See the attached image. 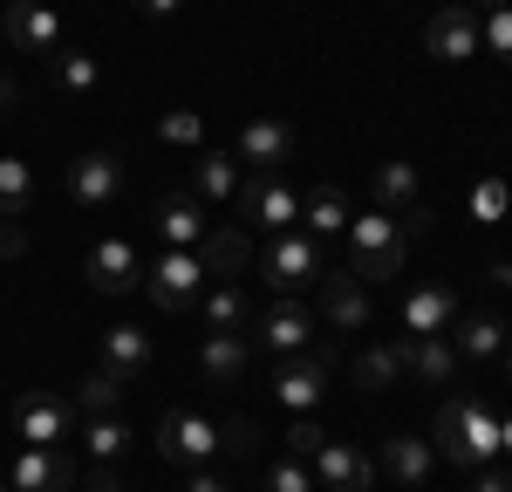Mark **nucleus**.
<instances>
[{"label": "nucleus", "mask_w": 512, "mask_h": 492, "mask_svg": "<svg viewBox=\"0 0 512 492\" xmlns=\"http://www.w3.org/2000/svg\"><path fill=\"white\" fill-rule=\"evenodd\" d=\"M89 492H123L117 465H89Z\"/></svg>", "instance_id": "obj_45"}, {"label": "nucleus", "mask_w": 512, "mask_h": 492, "mask_svg": "<svg viewBox=\"0 0 512 492\" xmlns=\"http://www.w3.org/2000/svg\"><path fill=\"white\" fill-rule=\"evenodd\" d=\"M376 472H383V479H396V486H424V479L437 472V451L424 445V438H383Z\"/></svg>", "instance_id": "obj_20"}, {"label": "nucleus", "mask_w": 512, "mask_h": 492, "mask_svg": "<svg viewBox=\"0 0 512 492\" xmlns=\"http://www.w3.org/2000/svg\"><path fill=\"white\" fill-rule=\"evenodd\" d=\"M185 492H233V486H226V479H219V472H205V465H198L192 479H185Z\"/></svg>", "instance_id": "obj_46"}, {"label": "nucleus", "mask_w": 512, "mask_h": 492, "mask_svg": "<svg viewBox=\"0 0 512 492\" xmlns=\"http://www.w3.org/2000/svg\"><path fill=\"white\" fill-rule=\"evenodd\" d=\"M82 451H89V465H117L123 451H130V424H123L117 410L82 417Z\"/></svg>", "instance_id": "obj_27"}, {"label": "nucleus", "mask_w": 512, "mask_h": 492, "mask_svg": "<svg viewBox=\"0 0 512 492\" xmlns=\"http://www.w3.org/2000/svg\"><path fill=\"white\" fill-rule=\"evenodd\" d=\"M506 205H512V185H506V178L472 185V219H506Z\"/></svg>", "instance_id": "obj_36"}, {"label": "nucleus", "mask_w": 512, "mask_h": 492, "mask_svg": "<svg viewBox=\"0 0 512 492\" xmlns=\"http://www.w3.org/2000/svg\"><path fill=\"white\" fill-rule=\"evenodd\" d=\"M396 226H403V240H431V233H437V212L417 199L410 212H403V219H396Z\"/></svg>", "instance_id": "obj_40"}, {"label": "nucleus", "mask_w": 512, "mask_h": 492, "mask_svg": "<svg viewBox=\"0 0 512 492\" xmlns=\"http://www.w3.org/2000/svg\"><path fill=\"white\" fill-rule=\"evenodd\" d=\"M267 492H315V472H308V465H301V458L287 451L274 472H267Z\"/></svg>", "instance_id": "obj_37"}, {"label": "nucleus", "mask_w": 512, "mask_h": 492, "mask_svg": "<svg viewBox=\"0 0 512 492\" xmlns=\"http://www.w3.org/2000/svg\"><path fill=\"white\" fill-rule=\"evenodd\" d=\"M76 404H82V417H103V410H123V376L117 369H96L89 383L76 390Z\"/></svg>", "instance_id": "obj_34"}, {"label": "nucleus", "mask_w": 512, "mask_h": 492, "mask_svg": "<svg viewBox=\"0 0 512 492\" xmlns=\"http://www.w3.org/2000/svg\"><path fill=\"white\" fill-rule=\"evenodd\" d=\"M0 41L21 48V55H55L62 48V21L48 0H7L0 7Z\"/></svg>", "instance_id": "obj_9"}, {"label": "nucleus", "mask_w": 512, "mask_h": 492, "mask_svg": "<svg viewBox=\"0 0 512 492\" xmlns=\"http://www.w3.org/2000/svg\"><path fill=\"white\" fill-rule=\"evenodd\" d=\"M260 260V281L274 287V301H301L308 287L321 281V246H315V233H274V246L267 253H253Z\"/></svg>", "instance_id": "obj_3"}, {"label": "nucleus", "mask_w": 512, "mask_h": 492, "mask_svg": "<svg viewBox=\"0 0 512 492\" xmlns=\"http://www.w3.org/2000/svg\"><path fill=\"white\" fill-rule=\"evenodd\" d=\"M431 451L444 465H458V472H478V465L499 458V417L478 404V397H451V404L437 410V445Z\"/></svg>", "instance_id": "obj_1"}, {"label": "nucleus", "mask_w": 512, "mask_h": 492, "mask_svg": "<svg viewBox=\"0 0 512 492\" xmlns=\"http://www.w3.org/2000/svg\"><path fill=\"white\" fill-rule=\"evenodd\" d=\"M349 274L355 281H396L403 274V226H396V212H355L349 219Z\"/></svg>", "instance_id": "obj_2"}, {"label": "nucleus", "mask_w": 512, "mask_h": 492, "mask_svg": "<svg viewBox=\"0 0 512 492\" xmlns=\"http://www.w3.org/2000/svg\"><path fill=\"white\" fill-rule=\"evenodd\" d=\"M130 7H137V14H144V21H171V14H178V7H185V0H130Z\"/></svg>", "instance_id": "obj_44"}, {"label": "nucleus", "mask_w": 512, "mask_h": 492, "mask_svg": "<svg viewBox=\"0 0 512 492\" xmlns=\"http://www.w3.org/2000/svg\"><path fill=\"white\" fill-rule=\"evenodd\" d=\"M82 410L69 397H55V390H28L21 404H14V431L28 438V445H62L69 431H76Z\"/></svg>", "instance_id": "obj_11"}, {"label": "nucleus", "mask_w": 512, "mask_h": 492, "mask_svg": "<svg viewBox=\"0 0 512 492\" xmlns=\"http://www.w3.org/2000/svg\"><path fill=\"white\" fill-rule=\"evenodd\" d=\"M444 322H458V294L451 287H417L403 301V328L410 335H444Z\"/></svg>", "instance_id": "obj_25"}, {"label": "nucleus", "mask_w": 512, "mask_h": 492, "mask_svg": "<svg viewBox=\"0 0 512 492\" xmlns=\"http://www.w3.org/2000/svg\"><path fill=\"white\" fill-rule=\"evenodd\" d=\"M82 281H89V294H103V301H130L144 287V260H137L130 240H96L89 260H82Z\"/></svg>", "instance_id": "obj_5"}, {"label": "nucleus", "mask_w": 512, "mask_h": 492, "mask_svg": "<svg viewBox=\"0 0 512 492\" xmlns=\"http://www.w3.org/2000/svg\"><path fill=\"white\" fill-rule=\"evenodd\" d=\"M198 315H205V322L212 328H246L253 322V301H246V294H239V287H205V294H198Z\"/></svg>", "instance_id": "obj_32"}, {"label": "nucleus", "mask_w": 512, "mask_h": 492, "mask_svg": "<svg viewBox=\"0 0 512 492\" xmlns=\"http://www.w3.org/2000/svg\"><path fill=\"white\" fill-rule=\"evenodd\" d=\"M14 103H21V82H14V76H0V110H14Z\"/></svg>", "instance_id": "obj_47"}, {"label": "nucleus", "mask_w": 512, "mask_h": 492, "mask_svg": "<svg viewBox=\"0 0 512 492\" xmlns=\"http://www.w3.org/2000/svg\"><path fill=\"white\" fill-rule=\"evenodd\" d=\"M144 294H151V308H164V315H185V308H198V294H205V267H198V253L164 246V260L144 274Z\"/></svg>", "instance_id": "obj_6"}, {"label": "nucleus", "mask_w": 512, "mask_h": 492, "mask_svg": "<svg viewBox=\"0 0 512 492\" xmlns=\"http://www.w3.org/2000/svg\"><path fill=\"white\" fill-rule=\"evenodd\" d=\"M315 301H321V315L335 328H362L369 322V301H362V281L355 274H328V281H315Z\"/></svg>", "instance_id": "obj_24"}, {"label": "nucleus", "mask_w": 512, "mask_h": 492, "mask_svg": "<svg viewBox=\"0 0 512 492\" xmlns=\"http://www.w3.org/2000/svg\"><path fill=\"white\" fill-rule=\"evenodd\" d=\"M158 137L164 144H198V137H205V117H198V110H171V117L158 123Z\"/></svg>", "instance_id": "obj_38"}, {"label": "nucleus", "mask_w": 512, "mask_h": 492, "mask_svg": "<svg viewBox=\"0 0 512 492\" xmlns=\"http://www.w3.org/2000/svg\"><path fill=\"white\" fill-rule=\"evenodd\" d=\"M0 492H14V486H0Z\"/></svg>", "instance_id": "obj_52"}, {"label": "nucleus", "mask_w": 512, "mask_h": 492, "mask_svg": "<svg viewBox=\"0 0 512 492\" xmlns=\"http://www.w3.org/2000/svg\"><path fill=\"white\" fill-rule=\"evenodd\" d=\"M458 363L472 356V363H492L499 349H506V328H499V315H485V308H472V315H458Z\"/></svg>", "instance_id": "obj_26"}, {"label": "nucleus", "mask_w": 512, "mask_h": 492, "mask_svg": "<svg viewBox=\"0 0 512 492\" xmlns=\"http://www.w3.org/2000/svg\"><path fill=\"white\" fill-rule=\"evenodd\" d=\"M465 7H472V14H478V7H485V14H492V7H512V0H465Z\"/></svg>", "instance_id": "obj_50"}, {"label": "nucleus", "mask_w": 512, "mask_h": 492, "mask_svg": "<svg viewBox=\"0 0 512 492\" xmlns=\"http://www.w3.org/2000/svg\"><path fill=\"white\" fill-rule=\"evenodd\" d=\"M239 212H246V226H267V233H287L294 219H301V199H294V185H280V171H253V178H239Z\"/></svg>", "instance_id": "obj_8"}, {"label": "nucleus", "mask_w": 512, "mask_h": 492, "mask_svg": "<svg viewBox=\"0 0 512 492\" xmlns=\"http://www.w3.org/2000/svg\"><path fill=\"white\" fill-rule=\"evenodd\" d=\"M472 492H512V465H478Z\"/></svg>", "instance_id": "obj_41"}, {"label": "nucleus", "mask_w": 512, "mask_h": 492, "mask_svg": "<svg viewBox=\"0 0 512 492\" xmlns=\"http://www.w3.org/2000/svg\"><path fill=\"white\" fill-rule=\"evenodd\" d=\"M349 376L362 383V390H390V383H403V376H410V335H403V342H369V349H355Z\"/></svg>", "instance_id": "obj_17"}, {"label": "nucleus", "mask_w": 512, "mask_h": 492, "mask_svg": "<svg viewBox=\"0 0 512 492\" xmlns=\"http://www.w3.org/2000/svg\"><path fill=\"white\" fill-rule=\"evenodd\" d=\"M151 226H158L164 246H178V253H192L198 240H205V212H198V199H158V212H151Z\"/></svg>", "instance_id": "obj_23"}, {"label": "nucleus", "mask_w": 512, "mask_h": 492, "mask_svg": "<svg viewBox=\"0 0 512 492\" xmlns=\"http://www.w3.org/2000/svg\"><path fill=\"white\" fill-rule=\"evenodd\" d=\"M158 458L164 465H185V472L212 465V458H219V424H212L205 410H171L158 424Z\"/></svg>", "instance_id": "obj_4"}, {"label": "nucleus", "mask_w": 512, "mask_h": 492, "mask_svg": "<svg viewBox=\"0 0 512 492\" xmlns=\"http://www.w3.org/2000/svg\"><path fill=\"white\" fill-rule=\"evenodd\" d=\"M369 199H376V212H410V205L424 199V171L403 158H383L376 178H369Z\"/></svg>", "instance_id": "obj_22"}, {"label": "nucleus", "mask_w": 512, "mask_h": 492, "mask_svg": "<svg viewBox=\"0 0 512 492\" xmlns=\"http://www.w3.org/2000/svg\"><path fill=\"white\" fill-rule=\"evenodd\" d=\"M315 472L328 492H369L376 486V458L362 445H342V438H328V445L315 451Z\"/></svg>", "instance_id": "obj_14"}, {"label": "nucleus", "mask_w": 512, "mask_h": 492, "mask_svg": "<svg viewBox=\"0 0 512 492\" xmlns=\"http://www.w3.org/2000/svg\"><path fill=\"white\" fill-rule=\"evenodd\" d=\"M478 48H492V62L512 69V7H492V14L478 21Z\"/></svg>", "instance_id": "obj_35"}, {"label": "nucleus", "mask_w": 512, "mask_h": 492, "mask_svg": "<svg viewBox=\"0 0 512 492\" xmlns=\"http://www.w3.org/2000/svg\"><path fill=\"white\" fill-rule=\"evenodd\" d=\"M123 192V158H110V151H82L76 164H69V199L76 205H110Z\"/></svg>", "instance_id": "obj_15"}, {"label": "nucleus", "mask_w": 512, "mask_h": 492, "mask_svg": "<svg viewBox=\"0 0 512 492\" xmlns=\"http://www.w3.org/2000/svg\"><path fill=\"white\" fill-rule=\"evenodd\" d=\"M48 69H55V82H62L69 96H89V89L103 82V62H96L89 48H55V55H48Z\"/></svg>", "instance_id": "obj_30"}, {"label": "nucleus", "mask_w": 512, "mask_h": 492, "mask_svg": "<svg viewBox=\"0 0 512 492\" xmlns=\"http://www.w3.org/2000/svg\"><path fill=\"white\" fill-rule=\"evenodd\" d=\"M239 158L253 164V171H280V164L294 158V130H287L280 117L246 123V130H239Z\"/></svg>", "instance_id": "obj_21"}, {"label": "nucleus", "mask_w": 512, "mask_h": 492, "mask_svg": "<svg viewBox=\"0 0 512 492\" xmlns=\"http://www.w3.org/2000/svg\"><path fill=\"white\" fill-rule=\"evenodd\" d=\"M321 397H328V356L321 349H301V356H280L274 363V404L280 410L308 417V410H321Z\"/></svg>", "instance_id": "obj_7"}, {"label": "nucleus", "mask_w": 512, "mask_h": 492, "mask_svg": "<svg viewBox=\"0 0 512 492\" xmlns=\"http://www.w3.org/2000/svg\"><path fill=\"white\" fill-rule=\"evenodd\" d=\"M35 205V164L0 151V219H21Z\"/></svg>", "instance_id": "obj_29"}, {"label": "nucleus", "mask_w": 512, "mask_h": 492, "mask_svg": "<svg viewBox=\"0 0 512 492\" xmlns=\"http://www.w3.org/2000/svg\"><path fill=\"white\" fill-rule=\"evenodd\" d=\"M246 363H253V342H246L239 328H212L205 349H198V376H205V383H239Z\"/></svg>", "instance_id": "obj_18"}, {"label": "nucleus", "mask_w": 512, "mask_h": 492, "mask_svg": "<svg viewBox=\"0 0 512 492\" xmlns=\"http://www.w3.org/2000/svg\"><path fill=\"white\" fill-rule=\"evenodd\" d=\"M7 486L14 492H69L76 486V465L62 458V445H28L7 465Z\"/></svg>", "instance_id": "obj_12"}, {"label": "nucleus", "mask_w": 512, "mask_h": 492, "mask_svg": "<svg viewBox=\"0 0 512 492\" xmlns=\"http://www.w3.org/2000/svg\"><path fill=\"white\" fill-rule=\"evenodd\" d=\"M103 369H117V376H144L151 369V356H158V342H151V328H137V322H117V328H103Z\"/></svg>", "instance_id": "obj_19"}, {"label": "nucleus", "mask_w": 512, "mask_h": 492, "mask_svg": "<svg viewBox=\"0 0 512 492\" xmlns=\"http://www.w3.org/2000/svg\"><path fill=\"white\" fill-rule=\"evenodd\" d=\"M219 445H226V451H260V431L239 417V424H226V431H219Z\"/></svg>", "instance_id": "obj_42"}, {"label": "nucleus", "mask_w": 512, "mask_h": 492, "mask_svg": "<svg viewBox=\"0 0 512 492\" xmlns=\"http://www.w3.org/2000/svg\"><path fill=\"white\" fill-rule=\"evenodd\" d=\"M253 342H260L267 356H301V349H315V308H308V301H274V308H260V315H253Z\"/></svg>", "instance_id": "obj_10"}, {"label": "nucleus", "mask_w": 512, "mask_h": 492, "mask_svg": "<svg viewBox=\"0 0 512 492\" xmlns=\"http://www.w3.org/2000/svg\"><path fill=\"white\" fill-rule=\"evenodd\" d=\"M192 192H198V199H233V192H239V158L205 151V158L192 164Z\"/></svg>", "instance_id": "obj_31"}, {"label": "nucleus", "mask_w": 512, "mask_h": 492, "mask_svg": "<svg viewBox=\"0 0 512 492\" xmlns=\"http://www.w3.org/2000/svg\"><path fill=\"white\" fill-rule=\"evenodd\" d=\"M21 253H28V233L14 219H0V260H21Z\"/></svg>", "instance_id": "obj_43"}, {"label": "nucleus", "mask_w": 512, "mask_h": 492, "mask_svg": "<svg viewBox=\"0 0 512 492\" xmlns=\"http://www.w3.org/2000/svg\"><path fill=\"white\" fill-rule=\"evenodd\" d=\"M410 376H417V383H451V376H458V349H451V342H444V335H410Z\"/></svg>", "instance_id": "obj_28"}, {"label": "nucleus", "mask_w": 512, "mask_h": 492, "mask_svg": "<svg viewBox=\"0 0 512 492\" xmlns=\"http://www.w3.org/2000/svg\"><path fill=\"white\" fill-rule=\"evenodd\" d=\"M492 287H506V294H512V260H499V267H492Z\"/></svg>", "instance_id": "obj_48"}, {"label": "nucleus", "mask_w": 512, "mask_h": 492, "mask_svg": "<svg viewBox=\"0 0 512 492\" xmlns=\"http://www.w3.org/2000/svg\"><path fill=\"white\" fill-rule=\"evenodd\" d=\"M499 451H506V458H512V417H506V424H499Z\"/></svg>", "instance_id": "obj_49"}, {"label": "nucleus", "mask_w": 512, "mask_h": 492, "mask_svg": "<svg viewBox=\"0 0 512 492\" xmlns=\"http://www.w3.org/2000/svg\"><path fill=\"white\" fill-rule=\"evenodd\" d=\"M192 253H198V267H205V274L233 281L239 267H253V233H246V226H205V240H198Z\"/></svg>", "instance_id": "obj_16"}, {"label": "nucleus", "mask_w": 512, "mask_h": 492, "mask_svg": "<svg viewBox=\"0 0 512 492\" xmlns=\"http://www.w3.org/2000/svg\"><path fill=\"white\" fill-rule=\"evenodd\" d=\"M506 349H512V335H506Z\"/></svg>", "instance_id": "obj_51"}, {"label": "nucleus", "mask_w": 512, "mask_h": 492, "mask_svg": "<svg viewBox=\"0 0 512 492\" xmlns=\"http://www.w3.org/2000/svg\"><path fill=\"white\" fill-rule=\"evenodd\" d=\"M321 445H328V438H321L315 417H294V431H287V451H294V458H315Z\"/></svg>", "instance_id": "obj_39"}, {"label": "nucleus", "mask_w": 512, "mask_h": 492, "mask_svg": "<svg viewBox=\"0 0 512 492\" xmlns=\"http://www.w3.org/2000/svg\"><path fill=\"white\" fill-rule=\"evenodd\" d=\"M424 48H431L437 62H472L478 55V14L472 7H437L431 21H424Z\"/></svg>", "instance_id": "obj_13"}, {"label": "nucleus", "mask_w": 512, "mask_h": 492, "mask_svg": "<svg viewBox=\"0 0 512 492\" xmlns=\"http://www.w3.org/2000/svg\"><path fill=\"white\" fill-rule=\"evenodd\" d=\"M301 212H308V226H315V233H328V240H335V233H349V192H335V185H328V192H315V199L301 205Z\"/></svg>", "instance_id": "obj_33"}]
</instances>
